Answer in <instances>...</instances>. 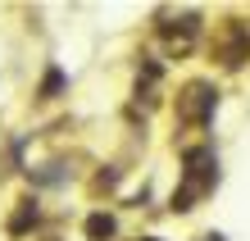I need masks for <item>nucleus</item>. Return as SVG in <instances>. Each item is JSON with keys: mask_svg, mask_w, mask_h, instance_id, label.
I'll list each match as a JSON object with an SVG mask.
<instances>
[{"mask_svg": "<svg viewBox=\"0 0 250 241\" xmlns=\"http://www.w3.org/2000/svg\"><path fill=\"white\" fill-rule=\"evenodd\" d=\"M86 237H91V241H109L114 237V219L109 214H91V219H86Z\"/></svg>", "mask_w": 250, "mask_h": 241, "instance_id": "obj_6", "label": "nucleus"}, {"mask_svg": "<svg viewBox=\"0 0 250 241\" xmlns=\"http://www.w3.org/2000/svg\"><path fill=\"white\" fill-rule=\"evenodd\" d=\"M60 87H64V73L50 68L46 78H41V100H55V96H60Z\"/></svg>", "mask_w": 250, "mask_h": 241, "instance_id": "obj_7", "label": "nucleus"}, {"mask_svg": "<svg viewBox=\"0 0 250 241\" xmlns=\"http://www.w3.org/2000/svg\"><path fill=\"white\" fill-rule=\"evenodd\" d=\"M214 59H223V68H241L250 59V27L241 19H228L214 32Z\"/></svg>", "mask_w": 250, "mask_h": 241, "instance_id": "obj_2", "label": "nucleus"}, {"mask_svg": "<svg viewBox=\"0 0 250 241\" xmlns=\"http://www.w3.org/2000/svg\"><path fill=\"white\" fill-rule=\"evenodd\" d=\"M182 187L173 191V209L178 214H187V209H196L200 196H209L214 182H218V159H214V150L209 146H191L187 155H182Z\"/></svg>", "mask_w": 250, "mask_h": 241, "instance_id": "obj_1", "label": "nucleus"}, {"mask_svg": "<svg viewBox=\"0 0 250 241\" xmlns=\"http://www.w3.org/2000/svg\"><path fill=\"white\" fill-rule=\"evenodd\" d=\"M37 219H41V209H37V200H23V205H19V214L9 219V232H14V237H23V232L32 228V223H37Z\"/></svg>", "mask_w": 250, "mask_h": 241, "instance_id": "obj_5", "label": "nucleus"}, {"mask_svg": "<svg viewBox=\"0 0 250 241\" xmlns=\"http://www.w3.org/2000/svg\"><path fill=\"white\" fill-rule=\"evenodd\" d=\"M196 32H200V19H196V14H182L178 23H159V37H164L168 55H187L191 46H196Z\"/></svg>", "mask_w": 250, "mask_h": 241, "instance_id": "obj_4", "label": "nucleus"}, {"mask_svg": "<svg viewBox=\"0 0 250 241\" xmlns=\"http://www.w3.org/2000/svg\"><path fill=\"white\" fill-rule=\"evenodd\" d=\"M214 105H218V91L209 82H187L178 91V118L182 123H209Z\"/></svg>", "mask_w": 250, "mask_h": 241, "instance_id": "obj_3", "label": "nucleus"}]
</instances>
